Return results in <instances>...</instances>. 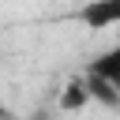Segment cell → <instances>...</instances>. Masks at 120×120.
<instances>
[{
  "instance_id": "obj_4",
  "label": "cell",
  "mask_w": 120,
  "mask_h": 120,
  "mask_svg": "<svg viewBox=\"0 0 120 120\" xmlns=\"http://www.w3.org/2000/svg\"><path fill=\"white\" fill-rule=\"evenodd\" d=\"M86 86H90V98L101 101V105H120V90H112L109 82H101L98 75H86Z\"/></svg>"
},
{
  "instance_id": "obj_3",
  "label": "cell",
  "mask_w": 120,
  "mask_h": 120,
  "mask_svg": "<svg viewBox=\"0 0 120 120\" xmlns=\"http://www.w3.org/2000/svg\"><path fill=\"white\" fill-rule=\"evenodd\" d=\"M86 101H94V98H90L86 79H75V82L60 94V109H79V105H86Z\"/></svg>"
},
{
  "instance_id": "obj_2",
  "label": "cell",
  "mask_w": 120,
  "mask_h": 120,
  "mask_svg": "<svg viewBox=\"0 0 120 120\" xmlns=\"http://www.w3.org/2000/svg\"><path fill=\"white\" fill-rule=\"evenodd\" d=\"M86 75H98L101 82H109L112 90H120V45L105 49L101 56H94L90 68H86Z\"/></svg>"
},
{
  "instance_id": "obj_1",
  "label": "cell",
  "mask_w": 120,
  "mask_h": 120,
  "mask_svg": "<svg viewBox=\"0 0 120 120\" xmlns=\"http://www.w3.org/2000/svg\"><path fill=\"white\" fill-rule=\"evenodd\" d=\"M75 19L86 26V30H112L120 26V0H86Z\"/></svg>"
}]
</instances>
